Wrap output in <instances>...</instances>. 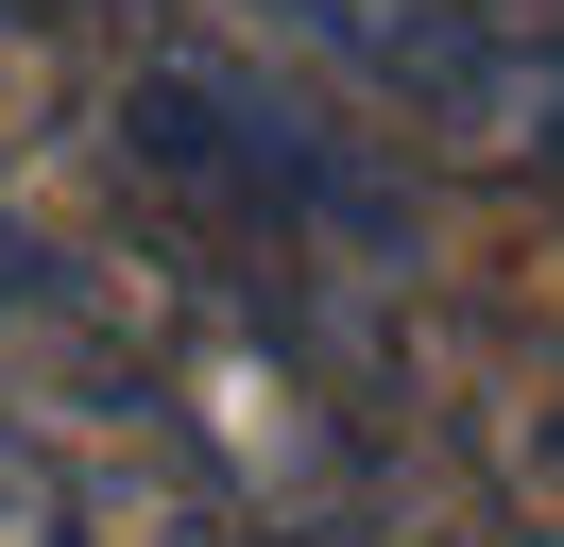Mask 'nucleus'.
<instances>
[{"label":"nucleus","mask_w":564,"mask_h":547,"mask_svg":"<svg viewBox=\"0 0 564 547\" xmlns=\"http://www.w3.org/2000/svg\"><path fill=\"white\" fill-rule=\"evenodd\" d=\"M308 68L479 171H564V0H257Z\"/></svg>","instance_id":"f257e3e1"}]
</instances>
